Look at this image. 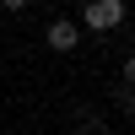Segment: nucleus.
<instances>
[{"label":"nucleus","instance_id":"20e7f679","mask_svg":"<svg viewBox=\"0 0 135 135\" xmlns=\"http://www.w3.org/2000/svg\"><path fill=\"white\" fill-rule=\"evenodd\" d=\"M0 6H6V11H27L32 0H0Z\"/></svg>","mask_w":135,"mask_h":135},{"label":"nucleus","instance_id":"7ed1b4c3","mask_svg":"<svg viewBox=\"0 0 135 135\" xmlns=\"http://www.w3.org/2000/svg\"><path fill=\"white\" fill-rule=\"evenodd\" d=\"M70 135H114V130H108L103 108H76V119H70Z\"/></svg>","mask_w":135,"mask_h":135},{"label":"nucleus","instance_id":"f03ea898","mask_svg":"<svg viewBox=\"0 0 135 135\" xmlns=\"http://www.w3.org/2000/svg\"><path fill=\"white\" fill-rule=\"evenodd\" d=\"M43 43H49L54 54H76V43H81V27H76L70 16H54L49 27H43Z\"/></svg>","mask_w":135,"mask_h":135},{"label":"nucleus","instance_id":"f257e3e1","mask_svg":"<svg viewBox=\"0 0 135 135\" xmlns=\"http://www.w3.org/2000/svg\"><path fill=\"white\" fill-rule=\"evenodd\" d=\"M119 22H124V0H86L81 16H76V27H86V32H114Z\"/></svg>","mask_w":135,"mask_h":135}]
</instances>
